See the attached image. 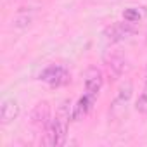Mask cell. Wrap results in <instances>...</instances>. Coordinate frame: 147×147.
<instances>
[{"instance_id":"obj_1","label":"cell","mask_w":147,"mask_h":147,"mask_svg":"<svg viewBox=\"0 0 147 147\" xmlns=\"http://www.w3.org/2000/svg\"><path fill=\"white\" fill-rule=\"evenodd\" d=\"M69 119H73V107L69 100H64L57 111L55 116L50 118V121L45 126V137H43V144L50 145V147H59L66 142V133H67V125Z\"/></svg>"},{"instance_id":"obj_2","label":"cell","mask_w":147,"mask_h":147,"mask_svg":"<svg viewBox=\"0 0 147 147\" xmlns=\"http://www.w3.org/2000/svg\"><path fill=\"white\" fill-rule=\"evenodd\" d=\"M38 80L50 85V87L59 88V87H64L71 82V75L62 64H50L38 75Z\"/></svg>"},{"instance_id":"obj_3","label":"cell","mask_w":147,"mask_h":147,"mask_svg":"<svg viewBox=\"0 0 147 147\" xmlns=\"http://www.w3.org/2000/svg\"><path fill=\"white\" fill-rule=\"evenodd\" d=\"M135 24L133 23H128V21H118L111 26H107L104 30V36L109 43H118V42H123L126 38H130L133 33H135Z\"/></svg>"},{"instance_id":"obj_4","label":"cell","mask_w":147,"mask_h":147,"mask_svg":"<svg viewBox=\"0 0 147 147\" xmlns=\"http://www.w3.org/2000/svg\"><path fill=\"white\" fill-rule=\"evenodd\" d=\"M131 94H133V85H131L130 80H126L125 83L119 85V88L116 92V97L111 104V114L113 116L118 114V109H121V113H123V109H126V104L131 99Z\"/></svg>"},{"instance_id":"obj_5","label":"cell","mask_w":147,"mask_h":147,"mask_svg":"<svg viewBox=\"0 0 147 147\" xmlns=\"http://www.w3.org/2000/svg\"><path fill=\"white\" fill-rule=\"evenodd\" d=\"M102 83H104V76H102L100 69L88 67L87 73H85V92L97 97L100 88H102Z\"/></svg>"},{"instance_id":"obj_6","label":"cell","mask_w":147,"mask_h":147,"mask_svg":"<svg viewBox=\"0 0 147 147\" xmlns=\"http://www.w3.org/2000/svg\"><path fill=\"white\" fill-rule=\"evenodd\" d=\"M19 113H21L19 102L16 99H5L2 102V107H0V123L2 125L12 123L14 119H18Z\"/></svg>"},{"instance_id":"obj_7","label":"cell","mask_w":147,"mask_h":147,"mask_svg":"<svg viewBox=\"0 0 147 147\" xmlns=\"http://www.w3.org/2000/svg\"><path fill=\"white\" fill-rule=\"evenodd\" d=\"M95 100H97V97L95 95H90V94H83V97H80V100H78V104L76 106H73V119H82L83 116H87L88 114V111L92 109V106L95 104Z\"/></svg>"},{"instance_id":"obj_8","label":"cell","mask_w":147,"mask_h":147,"mask_svg":"<svg viewBox=\"0 0 147 147\" xmlns=\"http://www.w3.org/2000/svg\"><path fill=\"white\" fill-rule=\"evenodd\" d=\"M107 66H109V69L113 71L114 76H121V75H125V73L130 69V64H128L126 57H125L123 54H119V52L113 54V55L107 59Z\"/></svg>"},{"instance_id":"obj_9","label":"cell","mask_w":147,"mask_h":147,"mask_svg":"<svg viewBox=\"0 0 147 147\" xmlns=\"http://www.w3.org/2000/svg\"><path fill=\"white\" fill-rule=\"evenodd\" d=\"M50 107H49V104L47 102H40V104H36V107L33 109V114H31V119H33V123H36V125H42L43 128L47 126V123L50 121Z\"/></svg>"},{"instance_id":"obj_10","label":"cell","mask_w":147,"mask_h":147,"mask_svg":"<svg viewBox=\"0 0 147 147\" xmlns=\"http://www.w3.org/2000/svg\"><path fill=\"white\" fill-rule=\"evenodd\" d=\"M31 23H33V11L26 9V7H23L21 11H18V14L12 19V26L18 28V30H26Z\"/></svg>"},{"instance_id":"obj_11","label":"cell","mask_w":147,"mask_h":147,"mask_svg":"<svg viewBox=\"0 0 147 147\" xmlns=\"http://www.w3.org/2000/svg\"><path fill=\"white\" fill-rule=\"evenodd\" d=\"M144 16H145L144 9H138V7H128V9L123 11V19L128 21V23H133V24H137L138 21H142Z\"/></svg>"},{"instance_id":"obj_12","label":"cell","mask_w":147,"mask_h":147,"mask_svg":"<svg viewBox=\"0 0 147 147\" xmlns=\"http://www.w3.org/2000/svg\"><path fill=\"white\" fill-rule=\"evenodd\" d=\"M135 109H137L140 114L147 116V80H145V87H144V92L138 95V99H137V102H135Z\"/></svg>"}]
</instances>
